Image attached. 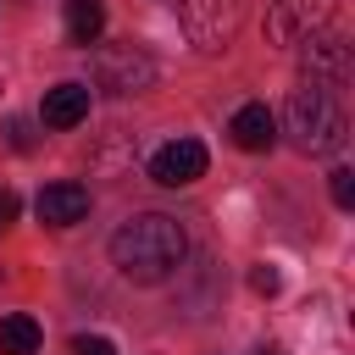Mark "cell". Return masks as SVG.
<instances>
[{
  "label": "cell",
  "mask_w": 355,
  "mask_h": 355,
  "mask_svg": "<svg viewBox=\"0 0 355 355\" xmlns=\"http://www.w3.org/2000/svg\"><path fill=\"white\" fill-rule=\"evenodd\" d=\"M178 22L200 55H216L239 33V0H178Z\"/></svg>",
  "instance_id": "obj_4"
},
{
  "label": "cell",
  "mask_w": 355,
  "mask_h": 355,
  "mask_svg": "<svg viewBox=\"0 0 355 355\" xmlns=\"http://www.w3.org/2000/svg\"><path fill=\"white\" fill-rule=\"evenodd\" d=\"M327 189H333V205H338V211H349V205H355V172H349V166L327 172Z\"/></svg>",
  "instance_id": "obj_13"
},
{
  "label": "cell",
  "mask_w": 355,
  "mask_h": 355,
  "mask_svg": "<svg viewBox=\"0 0 355 355\" xmlns=\"http://www.w3.org/2000/svg\"><path fill=\"white\" fill-rule=\"evenodd\" d=\"M183 255H189V233L161 211H139L111 233V261L128 283H166L183 266Z\"/></svg>",
  "instance_id": "obj_1"
},
{
  "label": "cell",
  "mask_w": 355,
  "mask_h": 355,
  "mask_svg": "<svg viewBox=\"0 0 355 355\" xmlns=\"http://www.w3.org/2000/svg\"><path fill=\"white\" fill-rule=\"evenodd\" d=\"M255 355H277V349H255Z\"/></svg>",
  "instance_id": "obj_18"
},
{
  "label": "cell",
  "mask_w": 355,
  "mask_h": 355,
  "mask_svg": "<svg viewBox=\"0 0 355 355\" xmlns=\"http://www.w3.org/2000/svg\"><path fill=\"white\" fill-rule=\"evenodd\" d=\"M250 288H255V294H277V288H283V277H277V266H266V261H261V266L250 272Z\"/></svg>",
  "instance_id": "obj_15"
},
{
  "label": "cell",
  "mask_w": 355,
  "mask_h": 355,
  "mask_svg": "<svg viewBox=\"0 0 355 355\" xmlns=\"http://www.w3.org/2000/svg\"><path fill=\"white\" fill-rule=\"evenodd\" d=\"M227 133H233L239 150H272L277 144V116L266 105H239L233 122H227Z\"/></svg>",
  "instance_id": "obj_10"
},
{
  "label": "cell",
  "mask_w": 355,
  "mask_h": 355,
  "mask_svg": "<svg viewBox=\"0 0 355 355\" xmlns=\"http://www.w3.org/2000/svg\"><path fill=\"white\" fill-rule=\"evenodd\" d=\"M333 0H277L266 11V39L272 44H305L311 33H327Z\"/></svg>",
  "instance_id": "obj_5"
},
{
  "label": "cell",
  "mask_w": 355,
  "mask_h": 355,
  "mask_svg": "<svg viewBox=\"0 0 355 355\" xmlns=\"http://www.w3.org/2000/svg\"><path fill=\"white\" fill-rule=\"evenodd\" d=\"M17 211H22V200H17L11 189H0V227H6V222H17Z\"/></svg>",
  "instance_id": "obj_17"
},
{
  "label": "cell",
  "mask_w": 355,
  "mask_h": 355,
  "mask_svg": "<svg viewBox=\"0 0 355 355\" xmlns=\"http://www.w3.org/2000/svg\"><path fill=\"white\" fill-rule=\"evenodd\" d=\"M33 211L44 227H78L89 216V189L83 183H50V189H39Z\"/></svg>",
  "instance_id": "obj_8"
},
{
  "label": "cell",
  "mask_w": 355,
  "mask_h": 355,
  "mask_svg": "<svg viewBox=\"0 0 355 355\" xmlns=\"http://www.w3.org/2000/svg\"><path fill=\"white\" fill-rule=\"evenodd\" d=\"M150 178L161 189H189L194 178H205V144L200 139H166L150 155Z\"/></svg>",
  "instance_id": "obj_7"
},
{
  "label": "cell",
  "mask_w": 355,
  "mask_h": 355,
  "mask_svg": "<svg viewBox=\"0 0 355 355\" xmlns=\"http://www.w3.org/2000/svg\"><path fill=\"white\" fill-rule=\"evenodd\" d=\"M89 116V89L83 83H55L44 89V105H39V122L44 128H78Z\"/></svg>",
  "instance_id": "obj_9"
},
{
  "label": "cell",
  "mask_w": 355,
  "mask_h": 355,
  "mask_svg": "<svg viewBox=\"0 0 355 355\" xmlns=\"http://www.w3.org/2000/svg\"><path fill=\"white\" fill-rule=\"evenodd\" d=\"M100 28H105V6L100 0H67V39L72 44H100Z\"/></svg>",
  "instance_id": "obj_11"
},
{
  "label": "cell",
  "mask_w": 355,
  "mask_h": 355,
  "mask_svg": "<svg viewBox=\"0 0 355 355\" xmlns=\"http://www.w3.org/2000/svg\"><path fill=\"white\" fill-rule=\"evenodd\" d=\"M72 355H116V344H111V338H89V333H83V338H72Z\"/></svg>",
  "instance_id": "obj_16"
},
{
  "label": "cell",
  "mask_w": 355,
  "mask_h": 355,
  "mask_svg": "<svg viewBox=\"0 0 355 355\" xmlns=\"http://www.w3.org/2000/svg\"><path fill=\"white\" fill-rule=\"evenodd\" d=\"M33 349H39V322L22 311L0 316V355H33Z\"/></svg>",
  "instance_id": "obj_12"
},
{
  "label": "cell",
  "mask_w": 355,
  "mask_h": 355,
  "mask_svg": "<svg viewBox=\"0 0 355 355\" xmlns=\"http://www.w3.org/2000/svg\"><path fill=\"white\" fill-rule=\"evenodd\" d=\"M6 144L11 150H33L39 139H33V122L28 116H6Z\"/></svg>",
  "instance_id": "obj_14"
},
{
  "label": "cell",
  "mask_w": 355,
  "mask_h": 355,
  "mask_svg": "<svg viewBox=\"0 0 355 355\" xmlns=\"http://www.w3.org/2000/svg\"><path fill=\"white\" fill-rule=\"evenodd\" d=\"M155 83V61L139 44H100L94 50V89L105 94H144Z\"/></svg>",
  "instance_id": "obj_3"
},
{
  "label": "cell",
  "mask_w": 355,
  "mask_h": 355,
  "mask_svg": "<svg viewBox=\"0 0 355 355\" xmlns=\"http://www.w3.org/2000/svg\"><path fill=\"white\" fill-rule=\"evenodd\" d=\"M283 122H288L294 150H305V155H333V150H344V139H349V122H344L338 100H333L327 89H316V83H305V89L288 94Z\"/></svg>",
  "instance_id": "obj_2"
},
{
  "label": "cell",
  "mask_w": 355,
  "mask_h": 355,
  "mask_svg": "<svg viewBox=\"0 0 355 355\" xmlns=\"http://www.w3.org/2000/svg\"><path fill=\"white\" fill-rule=\"evenodd\" d=\"M300 72H305V83H316V89H338L344 78H349V44L338 39V33H311L305 44H300Z\"/></svg>",
  "instance_id": "obj_6"
}]
</instances>
